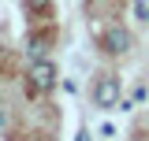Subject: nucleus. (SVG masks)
<instances>
[{"instance_id":"f257e3e1","label":"nucleus","mask_w":149,"mask_h":141,"mask_svg":"<svg viewBox=\"0 0 149 141\" xmlns=\"http://www.w3.org/2000/svg\"><path fill=\"white\" fill-rule=\"evenodd\" d=\"M56 86V67L49 59H34L30 67V93H49Z\"/></svg>"},{"instance_id":"f03ea898","label":"nucleus","mask_w":149,"mask_h":141,"mask_svg":"<svg viewBox=\"0 0 149 141\" xmlns=\"http://www.w3.org/2000/svg\"><path fill=\"white\" fill-rule=\"evenodd\" d=\"M93 100H97V108H116L119 104V78L101 74L97 86H93Z\"/></svg>"},{"instance_id":"7ed1b4c3","label":"nucleus","mask_w":149,"mask_h":141,"mask_svg":"<svg viewBox=\"0 0 149 141\" xmlns=\"http://www.w3.org/2000/svg\"><path fill=\"white\" fill-rule=\"evenodd\" d=\"M101 45H104V52H112V56H123V52L130 48V34L123 30V26H112V30H104Z\"/></svg>"},{"instance_id":"20e7f679","label":"nucleus","mask_w":149,"mask_h":141,"mask_svg":"<svg viewBox=\"0 0 149 141\" xmlns=\"http://www.w3.org/2000/svg\"><path fill=\"white\" fill-rule=\"evenodd\" d=\"M45 52H49V34H37V37L26 41V56H30V59H41Z\"/></svg>"},{"instance_id":"39448f33","label":"nucleus","mask_w":149,"mask_h":141,"mask_svg":"<svg viewBox=\"0 0 149 141\" xmlns=\"http://www.w3.org/2000/svg\"><path fill=\"white\" fill-rule=\"evenodd\" d=\"M52 0H26V11H49Z\"/></svg>"},{"instance_id":"423d86ee","label":"nucleus","mask_w":149,"mask_h":141,"mask_svg":"<svg viewBox=\"0 0 149 141\" xmlns=\"http://www.w3.org/2000/svg\"><path fill=\"white\" fill-rule=\"evenodd\" d=\"M138 19H146V22H149V0H138Z\"/></svg>"}]
</instances>
